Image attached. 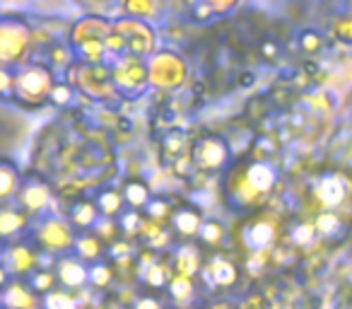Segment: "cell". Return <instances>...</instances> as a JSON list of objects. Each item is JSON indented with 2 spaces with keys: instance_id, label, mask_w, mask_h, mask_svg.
Here are the masks:
<instances>
[{
  "instance_id": "1",
  "label": "cell",
  "mask_w": 352,
  "mask_h": 309,
  "mask_svg": "<svg viewBox=\"0 0 352 309\" xmlns=\"http://www.w3.org/2000/svg\"><path fill=\"white\" fill-rule=\"evenodd\" d=\"M236 174L239 177H234V184L227 189L230 191L227 196H230V206L239 208V211L261 203L273 191L275 182H278V169H275V164L265 162V160H251Z\"/></svg>"
},
{
  "instance_id": "2",
  "label": "cell",
  "mask_w": 352,
  "mask_h": 309,
  "mask_svg": "<svg viewBox=\"0 0 352 309\" xmlns=\"http://www.w3.org/2000/svg\"><path fill=\"white\" fill-rule=\"evenodd\" d=\"M12 97L22 107H41L54 92V73L41 63H27L12 78Z\"/></svg>"
},
{
  "instance_id": "3",
  "label": "cell",
  "mask_w": 352,
  "mask_h": 309,
  "mask_svg": "<svg viewBox=\"0 0 352 309\" xmlns=\"http://www.w3.org/2000/svg\"><path fill=\"white\" fill-rule=\"evenodd\" d=\"M68 80L65 83L70 87H78L85 97L97 99V102H109L116 97V87H113V68H107L104 63L99 65H85L75 61L70 68H65Z\"/></svg>"
},
{
  "instance_id": "4",
  "label": "cell",
  "mask_w": 352,
  "mask_h": 309,
  "mask_svg": "<svg viewBox=\"0 0 352 309\" xmlns=\"http://www.w3.org/2000/svg\"><path fill=\"white\" fill-rule=\"evenodd\" d=\"M150 85V68L142 58H121L113 68V87L123 99H138Z\"/></svg>"
},
{
  "instance_id": "5",
  "label": "cell",
  "mask_w": 352,
  "mask_h": 309,
  "mask_svg": "<svg viewBox=\"0 0 352 309\" xmlns=\"http://www.w3.org/2000/svg\"><path fill=\"white\" fill-rule=\"evenodd\" d=\"M147 68H150V83L157 85L162 89H174L179 85H184L188 75V65L174 51H160L147 61Z\"/></svg>"
},
{
  "instance_id": "6",
  "label": "cell",
  "mask_w": 352,
  "mask_h": 309,
  "mask_svg": "<svg viewBox=\"0 0 352 309\" xmlns=\"http://www.w3.org/2000/svg\"><path fill=\"white\" fill-rule=\"evenodd\" d=\"M113 32L126 44L128 58H142L155 46V30L145 20H138V17H123V20L113 22Z\"/></svg>"
},
{
  "instance_id": "7",
  "label": "cell",
  "mask_w": 352,
  "mask_h": 309,
  "mask_svg": "<svg viewBox=\"0 0 352 309\" xmlns=\"http://www.w3.org/2000/svg\"><path fill=\"white\" fill-rule=\"evenodd\" d=\"M32 41V32L27 22L17 17H3L0 20V58L6 63L20 61L27 54V46Z\"/></svg>"
},
{
  "instance_id": "8",
  "label": "cell",
  "mask_w": 352,
  "mask_h": 309,
  "mask_svg": "<svg viewBox=\"0 0 352 309\" xmlns=\"http://www.w3.org/2000/svg\"><path fill=\"white\" fill-rule=\"evenodd\" d=\"M191 160L198 172H215L230 160V142L222 136H201L193 140Z\"/></svg>"
},
{
  "instance_id": "9",
  "label": "cell",
  "mask_w": 352,
  "mask_h": 309,
  "mask_svg": "<svg viewBox=\"0 0 352 309\" xmlns=\"http://www.w3.org/2000/svg\"><path fill=\"white\" fill-rule=\"evenodd\" d=\"M49 198H51L49 184L39 177L22 179L20 189H17V203H20V211L30 213V215H36V213L44 211V208L49 206Z\"/></svg>"
},
{
  "instance_id": "10",
  "label": "cell",
  "mask_w": 352,
  "mask_h": 309,
  "mask_svg": "<svg viewBox=\"0 0 352 309\" xmlns=\"http://www.w3.org/2000/svg\"><path fill=\"white\" fill-rule=\"evenodd\" d=\"M36 242L49 251H65V249H70V246H75L73 232H70V227L65 225L63 220H58V217H46V220H41L39 230H36Z\"/></svg>"
},
{
  "instance_id": "11",
  "label": "cell",
  "mask_w": 352,
  "mask_h": 309,
  "mask_svg": "<svg viewBox=\"0 0 352 309\" xmlns=\"http://www.w3.org/2000/svg\"><path fill=\"white\" fill-rule=\"evenodd\" d=\"M314 193H316V198L328 211H336V208H340L350 198V182L342 174H326V177H321L316 182Z\"/></svg>"
},
{
  "instance_id": "12",
  "label": "cell",
  "mask_w": 352,
  "mask_h": 309,
  "mask_svg": "<svg viewBox=\"0 0 352 309\" xmlns=\"http://www.w3.org/2000/svg\"><path fill=\"white\" fill-rule=\"evenodd\" d=\"M191 147H193V140L188 138L186 131H179V128H171L162 136L160 140V155L166 164H179L182 160L191 158Z\"/></svg>"
},
{
  "instance_id": "13",
  "label": "cell",
  "mask_w": 352,
  "mask_h": 309,
  "mask_svg": "<svg viewBox=\"0 0 352 309\" xmlns=\"http://www.w3.org/2000/svg\"><path fill=\"white\" fill-rule=\"evenodd\" d=\"M113 25H109L104 17H82L70 30V46L87 44V41H107L111 36Z\"/></svg>"
},
{
  "instance_id": "14",
  "label": "cell",
  "mask_w": 352,
  "mask_h": 309,
  "mask_svg": "<svg viewBox=\"0 0 352 309\" xmlns=\"http://www.w3.org/2000/svg\"><path fill=\"white\" fill-rule=\"evenodd\" d=\"M275 237H278V227H275V222L265 220V217H256L244 227V244L254 254H263L265 249H270Z\"/></svg>"
},
{
  "instance_id": "15",
  "label": "cell",
  "mask_w": 352,
  "mask_h": 309,
  "mask_svg": "<svg viewBox=\"0 0 352 309\" xmlns=\"http://www.w3.org/2000/svg\"><path fill=\"white\" fill-rule=\"evenodd\" d=\"M56 278H58L60 288H82L89 280V268H85V264L78 256H63L56 266Z\"/></svg>"
},
{
  "instance_id": "16",
  "label": "cell",
  "mask_w": 352,
  "mask_h": 309,
  "mask_svg": "<svg viewBox=\"0 0 352 309\" xmlns=\"http://www.w3.org/2000/svg\"><path fill=\"white\" fill-rule=\"evenodd\" d=\"M206 280L212 288H232L239 280V268L234 261L225 259V256H215L206 268Z\"/></svg>"
},
{
  "instance_id": "17",
  "label": "cell",
  "mask_w": 352,
  "mask_h": 309,
  "mask_svg": "<svg viewBox=\"0 0 352 309\" xmlns=\"http://www.w3.org/2000/svg\"><path fill=\"white\" fill-rule=\"evenodd\" d=\"M3 307L6 309H34L36 307L34 290L25 288L22 283L3 285Z\"/></svg>"
},
{
  "instance_id": "18",
  "label": "cell",
  "mask_w": 352,
  "mask_h": 309,
  "mask_svg": "<svg viewBox=\"0 0 352 309\" xmlns=\"http://www.w3.org/2000/svg\"><path fill=\"white\" fill-rule=\"evenodd\" d=\"M99 217H102V213H99L97 203L89 201V198H80L73 206V211H70L73 225H78V230H85V232L94 230V227L99 225Z\"/></svg>"
},
{
  "instance_id": "19",
  "label": "cell",
  "mask_w": 352,
  "mask_h": 309,
  "mask_svg": "<svg viewBox=\"0 0 352 309\" xmlns=\"http://www.w3.org/2000/svg\"><path fill=\"white\" fill-rule=\"evenodd\" d=\"M203 215L198 208H179V211L174 213V217H171V225H174V230L179 232V235L184 237H196L201 235V227H203Z\"/></svg>"
},
{
  "instance_id": "20",
  "label": "cell",
  "mask_w": 352,
  "mask_h": 309,
  "mask_svg": "<svg viewBox=\"0 0 352 309\" xmlns=\"http://www.w3.org/2000/svg\"><path fill=\"white\" fill-rule=\"evenodd\" d=\"M94 203H97L99 213H102V217H107V220H118V217L123 215V203H126V196H123L121 191H116V189H102V191L94 196Z\"/></svg>"
},
{
  "instance_id": "21",
  "label": "cell",
  "mask_w": 352,
  "mask_h": 309,
  "mask_svg": "<svg viewBox=\"0 0 352 309\" xmlns=\"http://www.w3.org/2000/svg\"><path fill=\"white\" fill-rule=\"evenodd\" d=\"M36 266V254L27 246H12L6 251V273H30Z\"/></svg>"
},
{
  "instance_id": "22",
  "label": "cell",
  "mask_w": 352,
  "mask_h": 309,
  "mask_svg": "<svg viewBox=\"0 0 352 309\" xmlns=\"http://www.w3.org/2000/svg\"><path fill=\"white\" fill-rule=\"evenodd\" d=\"M20 184L22 177L17 164L10 158H3L0 160V198H10L20 189Z\"/></svg>"
},
{
  "instance_id": "23",
  "label": "cell",
  "mask_w": 352,
  "mask_h": 309,
  "mask_svg": "<svg viewBox=\"0 0 352 309\" xmlns=\"http://www.w3.org/2000/svg\"><path fill=\"white\" fill-rule=\"evenodd\" d=\"M123 196H126V203L138 211V208H147L152 201V193H150V187H147L142 179H131L123 189Z\"/></svg>"
},
{
  "instance_id": "24",
  "label": "cell",
  "mask_w": 352,
  "mask_h": 309,
  "mask_svg": "<svg viewBox=\"0 0 352 309\" xmlns=\"http://www.w3.org/2000/svg\"><path fill=\"white\" fill-rule=\"evenodd\" d=\"M314 227H316L318 235H323V237H328V239H331V237L345 232V217L338 215L336 211H323V213H318V215H316Z\"/></svg>"
},
{
  "instance_id": "25",
  "label": "cell",
  "mask_w": 352,
  "mask_h": 309,
  "mask_svg": "<svg viewBox=\"0 0 352 309\" xmlns=\"http://www.w3.org/2000/svg\"><path fill=\"white\" fill-rule=\"evenodd\" d=\"M174 266L179 270V275H186V278H193V275L201 270V256L193 246H182L174 256Z\"/></svg>"
},
{
  "instance_id": "26",
  "label": "cell",
  "mask_w": 352,
  "mask_h": 309,
  "mask_svg": "<svg viewBox=\"0 0 352 309\" xmlns=\"http://www.w3.org/2000/svg\"><path fill=\"white\" fill-rule=\"evenodd\" d=\"M75 249H78L80 259H99V254H102V242H99V237L92 235V232H82V235H78V239H75Z\"/></svg>"
},
{
  "instance_id": "27",
  "label": "cell",
  "mask_w": 352,
  "mask_h": 309,
  "mask_svg": "<svg viewBox=\"0 0 352 309\" xmlns=\"http://www.w3.org/2000/svg\"><path fill=\"white\" fill-rule=\"evenodd\" d=\"M294 97H297V89L292 87V85H287L283 80V83H278V85H273L270 87V92H268V99H270V104H273L275 109H289L292 107V102H294Z\"/></svg>"
},
{
  "instance_id": "28",
  "label": "cell",
  "mask_w": 352,
  "mask_h": 309,
  "mask_svg": "<svg viewBox=\"0 0 352 309\" xmlns=\"http://www.w3.org/2000/svg\"><path fill=\"white\" fill-rule=\"evenodd\" d=\"M25 227V213L22 211H3L0 213V235L12 237Z\"/></svg>"
},
{
  "instance_id": "29",
  "label": "cell",
  "mask_w": 352,
  "mask_h": 309,
  "mask_svg": "<svg viewBox=\"0 0 352 309\" xmlns=\"http://www.w3.org/2000/svg\"><path fill=\"white\" fill-rule=\"evenodd\" d=\"M297 44H299V49H302L304 56H316V54H321V49H323L326 41H323V36L318 34L316 30H302L297 36Z\"/></svg>"
},
{
  "instance_id": "30",
  "label": "cell",
  "mask_w": 352,
  "mask_h": 309,
  "mask_svg": "<svg viewBox=\"0 0 352 309\" xmlns=\"http://www.w3.org/2000/svg\"><path fill=\"white\" fill-rule=\"evenodd\" d=\"M176 273H171L169 268H166L164 264H152L150 268L145 270V283L150 285V288H169V283L174 280Z\"/></svg>"
},
{
  "instance_id": "31",
  "label": "cell",
  "mask_w": 352,
  "mask_h": 309,
  "mask_svg": "<svg viewBox=\"0 0 352 309\" xmlns=\"http://www.w3.org/2000/svg\"><path fill=\"white\" fill-rule=\"evenodd\" d=\"M44 309H78V299L65 290H51L44 295Z\"/></svg>"
},
{
  "instance_id": "32",
  "label": "cell",
  "mask_w": 352,
  "mask_h": 309,
  "mask_svg": "<svg viewBox=\"0 0 352 309\" xmlns=\"http://www.w3.org/2000/svg\"><path fill=\"white\" fill-rule=\"evenodd\" d=\"M201 242L203 244H208V246H217L222 239H225V227H222V222H217V220H206L203 222V227H201Z\"/></svg>"
},
{
  "instance_id": "33",
  "label": "cell",
  "mask_w": 352,
  "mask_h": 309,
  "mask_svg": "<svg viewBox=\"0 0 352 309\" xmlns=\"http://www.w3.org/2000/svg\"><path fill=\"white\" fill-rule=\"evenodd\" d=\"M169 295L176 299V302H184L193 295V280L186 278V275H174V280L169 283Z\"/></svg>"
},
{
  "instance_id": "34",
  "label": "cell",
  "mask_w": 352,
  "mask_h": 309,
  "mask_svg": "<svg viewBox=\"0 0 352 309\" xmlns=\"http://www.w3.org/2000/svg\"><path fill=\"white\" fill-rule=\"evenodd\" d=\"M145 211H147V215H150L152 220H166V217H174L171 201H169V198H164V196H155Z\"/></svg>"
},
{
  "instance_id": "35",
  "label": "cell",
  "mask_w": 352,
  "mask_h": 309,
  "mask_svg": "<svg viewBox=\"0 0 352 309\" xmlns=\"http://www.w3.org/2000/svg\"><path fill=\"white\" fill-rule=\"evenodd\" d=\"M56 273H51V270H34L32 273V290L34 292H41V295H49L51 290H56L54 285H56Z\"/></svg>"
},
{
  "instance_id": "36",
  "label": "cell",
  "mask_w": 352,
  "mask_h": 309,
  "mask_svg": "<svg viewBox=\"0 0 352 309\" xmlns=\"http://www.w3.org/2000/svg\"><path fill=\"white\" fill-rule=\"evenodd\" d=\"M314 235H316V227L309 225V222H297V225L292 227V232H289V242H292L294 246H307V244H311Z\"/></svg>"
},
{
  "instance_id": "37",
  "label": "cell",
  "mask_w": 352,
  "mask_h": 309,
  "mask_svg": "<svg viewBox=\"0 0 352 309\" xmlns=\"http://www.w3.org/2000/svg\"><path fill=\"white\" fill-rule=\"evenodd\" d=\"M118 227L121 232H128V235H138V232H145V220L140 217V213H123L118 217Z\"/></svg>"
},
{
  "instance_id": "38",
  "label": "cell",
  "mask_w": 352,
  "mask_h": 309,
  "mask_svg": "<svg viewBox=\"0 0 352 309\" xmlns=\"http://www.w3.org/2000/svg\"><path fill=\"white\" fill-rule=\"evenodd\" d=\"M333 36L338 39V44L352 46V15L340 17V20L333 25Z\"/></svg>"
},
{
  "instance_id": "39",
  "label": "cell",
  "mask_w": 352,
  "mask_h": 309,
  "mask_svg": "<svg viewBox=\"0 0 352 309\" xmlns=\"http://www.w3.org/2000/svg\"><path fill=\"white\" fill-rule=\"evenodd\" d=\"M51 102H54L56 107H70V104H73V87H70L65 80H58V83L54 85V92H51Z\"/></svg>"
},
{
  "instance_id": "40",
  "label": "cell",
  "mask_w": 352,
  "mask_h": 309,
  "mask_svg": "<svg viewBox=\"0 0 352 309\" xmlns=\"http://www.w3.org/2000/svg\"><path fill=\"white\" fill-rule=\"evenodd\" d=\"M270 109H273V104H270L268 94H263V97H254L249 104H246V114H249V118H263V116H268Z\"/></svg>"
},
{
  "instance_id": "41",
  "label": "cell",
  "mask_w": 352,
  "mask_h": 309,
  "mask_svg": "<svg viewBox=\"0 0 352 309\" xmlns=\"http://www.w3.org/2000/svg\"><path fill=\"white\" fill-rule=\"evenodd\" d=\"M111 278H113V270L109 268V266L99 264V266H94V268H89V280H92L97 288H107V285L111 283Z\"/></svg>"
},
{
  "instance_id": "42",
  "label": "cell",
  "mask_w": 352,
  "mask_h": 309,
  "mask_svg": "<svg viewBox=\"0 0 352 309\" xmlns=\"http://www.w3.org/2000/svg\"><path fill=\"white\" fill-rule=\"evenodd\" d=\"M188 10H191V17L196 22H208V20H212V17H215V10H212L210 3H193Z\"/></svg>"
},
{
  "instance_id": "43",
  "label": "cell",
  "mask_w": 352,
  "mask_h": 309,
  "mask_svg": "<svg viewBox=\"0 0 352 309\" xmlns=\"http://www.w3.org/2000/svg\"><path fill=\"white\" fill-rule=\"evenodd\" d=\"M261 56L265 61H280V44L275 39H263L261 41Z\"/></svg>"
},
{
  "instance_id": "44",
  "label": "cell",
  "mask_w": 352,
  "mask_h": 309,
  "mask_svg": "<svg viewBox=\"0 0 352 309\" xmlns=\"http://www.w3.org/2000/svg\"><path fill=\"white\" fill-rule=\"evenodd\" d=\"M126 10L131 12L133 17H138V20H142L145 15H150V12H155V6L152 3H140V0H135V3H126Z\"/></svg>"
},
{
  "instance_id": "45",
  "label": "cell",
  "mask_w": 352,
  "mask_h": 309,
  "mask_svg": "<svg viewBox=\"0 0 352 309\" xmlns=\"http://www.w3.org/2000/svg\"><path fill=\"white\" fill-rule=\"evenodd\" d=\"M133 309H162L160 299L152 297V295H140V297L135 299V307Z\"/></svg>"
},
{
  "instance_id": "46",
  "label": "cell",
  "mask_w": 352,
  "mask_h": 309,
  "mask_svg": "<svg viewBox=\"0 0 352 309\" xmlns=\"http://www.w3.org/2000/svg\"><path fill=\"white\" fill-rule=\"evenodd\" d=\"M241 309H270V304L265 302L263 295H251V297L241 304Z\"/></svg>"
},
{
  "instance_id": "47",
  "label": "cell",
  "mask_w": 352,
  "mask_h": 309,
  "mask_svg": "<svg viewBox=\"0 0 352 309\" xmlns=\"http://www.w3.org/2000/svg\"><path fill=\"white\" fill-rule=\"evenodd\" d=\"M254 83H256V73H254V70H241V73L236 75V80H234L236 87H251Z\"/></svg>"
},
{
  "instance_id": "48",
  "label": "cell",
  "mask_w": 352,
  "mask_h": 309,
  "mask_svg": "<svg viewBox=\"0 0 352 309\" xmlns=\"http://www.w3.org/2000/svg\"><path fill=\"white\" fill-rule=\"evenodd\" d=\"M338 309H352V297L350 299H342V302L338 304Z\"/></svg>"
},
{
  "instance_id": "49",
  "label": "cell",
  "mask_w": 352,
  "mask_h": 309,
  "mask_svg": "<svg viewBox=\"0 0 352 309\" xmlns=\"http://www.w3.org/2000/svg\"><path fill=\"white\" fill-rule=\"evenodd\" d=\"M210 309H236V307H232V304H225V302H222V304H212Z\"/></svg>"
}]
</instances>
